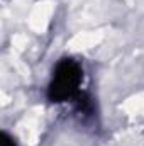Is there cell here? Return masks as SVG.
Returning a JSON list of instances; mask_svg holds the SVG:
<instances>
[{"label": "cell", "instance_id": "6da1fadb", "mask_svg": "<svg viewBox=\"0 0 144 146\" xmlns=\"http://www.w3.org/2000/svg\"><path fill=\"white\" fill-rule=\"evenodd\" d=\"M81 80H83L81 66L71 58L61 60L53 70V78L48 87V99L54 104H61L75 99L80 94Z\"/></svg>", "mask_w": 144, "mask_h": 146}, {"label": "cell", "instance_id": "7a4b0ae2", "mask_svg": "<svg viewBox=\"0 0 144 146\" xmlns=\"http://www.w3.org/2000/svg\"><path fill=\"white\" fill-rule=\"evenodd\" d=\"M0 139H2V141H0V143H2V146H15L14 139H12L7 133H2V138H0Z\"/></svg>", "mask_w": 144, "mask_h": 146}]
</instances>
